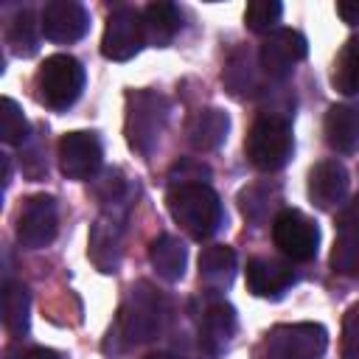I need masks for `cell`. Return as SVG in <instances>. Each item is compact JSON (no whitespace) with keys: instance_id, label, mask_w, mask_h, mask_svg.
<instances>
[{"instance_id":"obj_31","label":"cell","mask_w":359,"mask_h":359,"mask_svg":"<svg viewBox=\"0 0 359 359\" xmlns=\"http://www.w3.org/2000/svg\"><path fill=\"white\" fill-rule=\"evenodd\" d=\"M20 359H62V356H59L56 351H50V348H39V345H36V348H28Z\"/></svg>"},{"instance_id":"obj_12","label":"cell","mask_w":359,"mask_h":359,"mask_svg":"<svg viewBox=\"0 0 359 359\" xmlns=\"http://www.w3.org/2000/svg\"><path fill=\"white\" fill-rule=\"evenodd\" d=\"M39 25H42L45 39H50V42H76L87 34L90 14L76 0H53L42 8Z\"/></svg>"},{"instance_id":"obj_24","label":"cell","mask_w":359,"mask_h":359,"mask_svg":"<svg viewBox=\"0 0 359 359\" xmlns=\"http://www.w3.org/2000/svg\"><path fill=\"white\" fill-rule=\"evenodd\" d=\"M90 258L101 272H115L118 266V230L107 222H95L90 233Z\"/></svg>"},{"instance_id":"obj_10","label":"cell","mask_w":359,"mask_h":359,"mask_svg":"<svg viewBox=\"0 0 359 359\" xmlns=\"http://www.w3.org/2000/svg\"><path fill=\"white\" fill-rule=\"evenodd\" d=\"M309 53L306 36L300 31L292 28H275L272 34H266V39L261 42L258 50V65L269 79H283L286 73L294 70L297 62H303Z\"/></svg>"},{"instance_id":"obj_15","label":"cell","mask_w":359,"mask_h":359,"mask_svg":"<svg viewBox=\"0 0 359 359\" xmlns=\"http://www.w3.org/2000/svg\"><path fill=\"white\" fill-rule=\"evenodd\" d=\"M227 129H230L227 112L210 107V109H199V112H194L188 118L185 135H188V143L196 151H213V149H219L224 143Z\"/></svg>"},{"instance_id":"obj_4","label":"cell","mask_w":359,"mask_h":359,"mask_svg":"<svg viewBox=\"0 0 359 359\" xmlns=\"http://www.w3.org/2000/svg\"><path fill=\"white\" fill-rule=\"evenodd\" d=\"M328 334L317 323L275 325L261 345V359H320L325 353Z\"/></svg>"},{"instance_id":"obj_7","label":"cell","mask_w":359,"mask_h":359,"mask_svg":"<svg viewBox=\"0 0 359 359\" xmlns=\"http://www.w3.org/2000/svg\"><path fill=\"white\" fill-rule=\"evenodd\" d=\"M163 328V303L154 292H149L146 283L132 289L129 303L121 309L118 317V331L123 334L126 342H149L160 334Z\"/></svg>"},{"instance_id":"obj_32","label":"cell","mask_w":359,"mask_h":359,"mask_svg":"<svg viewBox=\"0 0 359 359\" xmlns=\"http://www.w3.org/2000/svg\"><path fill=\"white\" fill-rule=\"evenodd\" d=\"M143 359H174L171 353H146Z\"/></svg>"},{"instance_id":"obj_20","label":"cell","mask_w":359,"mask_h":359,"mask_svg":"<svg viewBox=\"0 0 359 359\" xmlns=\"http://www.w3.org/2000/svg\"><path fill=\"white\" fill-rule=\"evenodd\" d=\"M236 275V252L227 244H210L199 252V278L210 289L230 286Z\"/></svg>"},{"instance_id":"obj_23","label":"cell","mask_w":359,"mask_h":359,"mask_svg":"<svg viewBox=\"0 0 359 359\" xmlns=\"http://www.w3.org/2000/svg\"><path fill=\"white\" fill-rule=\"evenodd\" d=\"M39 34H42V25L36 22L34 11H31V8H22V11L11 20V25H8V31H6L8 50H11L14 56H20V59L34 56L36 48H39Z\"/></svg>"},{"instance_id":"obj_19","label":"cell","mask_w":359,"mask_h":359,"mask_svg":"<svg viewBox=\"0 0 359 359\" xmlns=\"http://www.w3.org/2000/svg\"><path fill=\"white\" fill-rule=\"evenodd\" d=\"M149 261H151V266H154V272L163 278V280H168V283H174V280H180L182 275H185V261H188V250H185V244L177 238V236H157L151 244H149Z\"/></svg>"},{"instance_id":"obj_18","label":"cell","mask_w":359,"mask_h":359,"mask_svg":"<svg viewBox=\"0 0 359 359\" xmlns=\"http://www.w3.org/2000/svg\"><path fill=\"white\" fill-rule=\"evenodd\" d=\"M236 334V311L224 300H210L202 309V323H199V337L210 351H222Z\"/></svg>"},{"instance_id":"obj_27","label":"cell","mask_w":359,"mask_h":359,"mask_svg":"<svg viewBox=\"0 0 359 359\" xmlns=\"http://www.w3.org/2000/svg\"><path fill=\"white\" fill-rule=\"evenodd\" d=\"M280 14H283L280 3H275V0H252L244 8V25L250 31H255V34H272L275 25L280 22Z\"/></svg>"},{"instance_id":"obj_8","label":"cell","mask_w":359,"mask_h":359,"mask_svg":"<svg viewBox=\"0 0 359 359\" xmlns=\"http://www.w3.org/2000/svg\"><path fill=\"white\" fill-rule=\"evenodd\" d=\"M146 45V34H143V11L132 8V6H121L109 14L107 28H104V39H101V53L112 62H129L132 56L140 53V48Z\"/></svg>"},{"instance_id":"obj_5","label":"cell","mask_w":359,"mask_h":359,"mask_svg":"<svg viewBox=\"0 0 359 359\" xmlns=\"http://www.w3.org/2000/svg\"><path fill=\"white\" fill-rule=\"evenodd\" d=\"M168 118V101L151 90H137L129 95L126 109V140L135 151L149 154L160 140V132Z\"/></svg>"},{"instance_id":"obj_26","label":"cell","mask_w":359,"mask_h":359,"mask_svg":"<svg viewBox=\"0 0 359 359\" xmlns=\"http://www.w3.org/2000/svg\"><path fill=\"white\" fill-rule=\"evenodd\" d=\"M28 121L22 115V109L17 107L14 98H3L0 101V137L8 146H22L28 140Z\"/></svg>"},{"instance_id":"obj_17","label":"cell","mask_w":359,"mask_h":359,"mask_svg":"<svg viewBox=\"0 0 359 359\" xmlns=\"http://www.w3.org/2000/svg\"><path fill=\"white\" fill-rule=\"evenodd\" d=\"M180 28H182V14L174 3L157 0L143 8V34H146L149 45H154V48L168 45L180 34Z\"/></svg>"},{"instance_id":"obj_21","label":"cell","mask_w":359,"mask_h":359,"mask_svg":"<svg viewBox=\"0 0 359 359\" xmlns=\"http://www.w3.org/2000/svg\"><path fill=\"white\" fill-rule=\"evenodd\" d=\"M31 297L20 280H6L3 286V325L11 337H22L28 331Z\"/></svg>"},{"instance_id":"obj_29","label":"cell","mask_w":359,"mask_h":359,"mask_svg":"<svg viewBox=\"0 0 359 359\" xmlns=\"http://www.w3.org/2000/svg\"><path fill=\"white\" fill-rule=\"evenodd\" d=\"M337 227L348 233H359V196L348 208H342V213L337 216Z\"/></svg>"},{"instance_id":"obj_16","label":"cell","mask_w":359,"mask_h":359,"mask_svg":"<svg viewBox=\"0 0 359 359\" xmlns=\"http://www.w3.org/2000/svg\"><path fill=\"white\" fill-rule=\"evenodd\" d=\"M325 140L342 154L359 149V104H334L325 115Z\"/></svg>"},{"instance_id":"obj_13","label":"cell","mask_w":359,"mask_h":359,"mask_svg":"<svg viewBox=\"0 0 359 359\" xmlns=\"http://www.w3.org/2000/svg\"><path fill=\"white\" fill-rule=\"evenodd\" d=\"M348 182V168L339 160H320L309 171V199L320 210H331L345 199Z\"/></svg>"},{"instance_id":"obj_22","label":"cell","mask_w":359,"mask_h":359,"mask_svg":"<svg viewBox=\"0 0 359 359\" xmlns=\"http://www.w3.org/2000/svg\"><path fill=\"white\" fill-rule=\"evenodd\" d=\"M331 84L342 95H359V36H351L339 48L331 70Z\"/></svg>"},{"instance_id":"obj_25","label":"cell","mask_w":359,"mask_h":359,"mask_svg":"<svg viewBox=\"0 0 359 359\" xmlns=\"http://www.w3.org/2000/svg\"><path fill=\"white\" fill-rule=\"evenodd\" d=\"M331 269L345 278H359V233L339 230L331 247Z\"/></svg>"},{"instance_id":"obj_9","label":"cell","mask_w":359,"mask_h":359,"mask_svg":"<svg viewBox=\"0 0 359 359\" xmlns=\"http://www.w3.org/2000/svg\"><path fill=\"white\" fill-rule=\"evenodd\" d=\"M59 219H56V199L36 194L25 199L17 216V241L28 250H42L56 238Z\"/></svg>"},{"instance_id":"obj_14","label":"cell","mask_w":359,"mask_h":359,"mask_svg":"<svg viewBox=\"0 0 359 359\" xmlns=\"http://www.w3.org/2000/svg\"><path fill=\"white\" fill-rule=\"evenodd\" d=\"M294 283V269L278 258H252L247 261V289L255 297L278 300Z\"/></svg>"},{"instance_id":"obj_11","label":"cell","mask_w":359,"mask_h":359,"mask_svg":"<svg viewBox=\"0 0 359 359\" xmlns=\"http://www.w3.org/2000/svg\"><path fill=\"white\" fill-rule=\"evenodd\" d=\"M59 171L67 180H90L101 168V140L93 132H67L56 149Z\"/></svg>"},{"instance_id":"obj_28","label":"cell","mask_w":359,"mask_h":359,"mask_svg":"<svg viewBox=\"0 0 359 359\" xmlns=\"http://www.w3.org/2000/svg\"><path fill=\"white\" fill-rule=\"evenodd\" d=\"M342 359H359V306H353L342 323Z\"/></svg>"},{"instance_id":"obj_30","label":"cell","mask_w":359,"mask_h":359,"mask_svg":"<svg viewBox=\"0 0 359 359\" xmlns=\"http://www.w3.org/2000/svg\"><path fill=\"white\" fill-rule=\"evenodd\" d=\"M337 14L348 25H356L359 22V0H342V3H337Z\"/></svg>"},{"instance_id":"obj_1","label":"cell","mask_w":359,"mask_h":359,"mask_svg":"<svg viewBox=\"0 0 359 359\" xmlns=\"http://www.w3.org/2000/svg\"><path fill=\"white\" fill-rule=\"evenodd\" d=\"M168 210L174 222L196 241L210 238L224 219L219 194L208 182H174L168 188Z\"/></svg>"},{"instance_id":"obj_3","label":"cell","mask_w":359,"mask_h":359,"mask_svg":"<svg viewBox=\"0 0 359 359\" xmlns=\"http://www.w3.org/2000/svg\"><path fill=\"white\" fill-rule=\"evenodd\" d=\"M84 90V67L70 53H53L36 70V95L48 109H67Z\"/></svg>"},{"instance_id":"obj_2","label":"cell","mask_w":359,"mask_h":359,"mask_svg":"<svg viewBox=\"0 0 359 359\" xmlns=\"http://www.w3.org/2000/svg\"><path fill=\"white\" fill-rule=\"evenodd\" d=\"M292 149H294V137H292L289 121L280 115H269V112L252 121L247 140H244V151L258 171L283 168L292 157Z\"/></svg>"},{"instance_id":"obj_6","label":"cell","mask_w":359,"mask_h":359,"mask_svg":"<svg viewBox=\"0 0 359 359\" xmlns=\"http://www.w3.org/2000/svg\"><path fill=\"white\" fill-rule=\"evenodd\" d=\"M272 241L289 261H311L320 247V230L306 213L286 208L272 219Z\"/></svg>"}]
</instances>
